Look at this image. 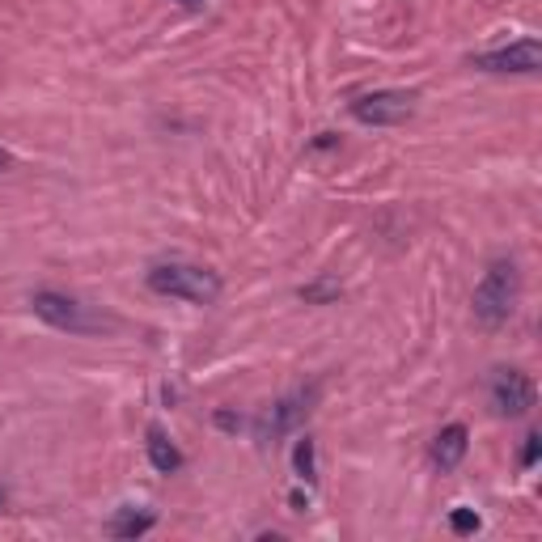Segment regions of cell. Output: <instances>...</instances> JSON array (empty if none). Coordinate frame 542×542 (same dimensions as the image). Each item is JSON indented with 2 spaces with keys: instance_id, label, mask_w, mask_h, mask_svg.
Wrapping results in <instances>:
<instances>
[{
  "instance_id": "obj_6",
  "label": "cell",
  "mask_w": 542,
  "mask_h": 542,
  "mask_svg": "<svg viewBox=\"0 0 542 542\" xmlns=\"http://www.w3.org/2000/svg\"><path fill=\"white\" fill-rule=\"evenodd\" d=\"M471 64L483 68V72H517V77H534V72L542 68V43L538 39H517L509 47L471 56Z\"/></svg>"
},
{
  "instance_id": "obj_14",
  "label": "cell",
  "mask_w": 542,
  "mask_h": 542,
  "mask_svg": "<svg viewBox=\"0 0 542 542\" xmlns=\"http://www.w3.org/2000/svg\"><path fill=\"white\" fill-rule=\"evenodd\" d=\"M538 454H542V437H538V432H530L526 449H521V466H526V471H530V466H538Z\"/></svg>"
},
{
  "instance_id": "obj_7",
  "label": "cell",
  "mask_w": 542,
  "mask_h": 542,
  "mask_svg": "<svg viewBox=\"0 0 542 542\" xmlns=\"http://www.w3.org/2000/svg\"><path fill=\"white\" fill-rule=\"evenodd\" d=\"M466 449H471V432H466V424H445L437 432V441H432V466L437 471H458L462 458H466Z\"/></svg>"
},
{
  "instance_id": "obj_2",
  "label": "cell",
  "mask_w": 542,
  "mask_h": 542,
  "mask_svg": "<svg viewBox=\"0 0 542 542\" xmlns=\"http://www.w3.org/2000/svg\"><path fill=\"white\" fill-rule=\"evenodd\" d=\"M517 301H521V271L513 259H496L475 288V301H471L475 322L479 327H504L517 314Z\"/></svg>"
},
{
  "instance_id": "obj_5",
  "label": "cell",
  "mask_w": 542,
  "mask_h": 542,
  "mask_svg": "<svg viewBox=\"0 0 542 542\" xmlns=\"http://www.w3.org/2000/svg\"><path fill=\"white\" fill-rule=\"evenodd\" d=\"M352 119L365 123V128H399L415 115V98L403 89H373V94L352 98Z\"/></svg>"
},
{
  "instance_id": "obj_9",
  "label": "cell",
  "mask_w": 542,
  "mask_h": 542,
  "mask_svg": "<svg viewBox=\"0 0 542 542\" xmlns=\"http://www.w3.org/2000/svg\"><path fill=\"white\" fill-rule=\"evenodd\" d=\"M144 449H149V462H153L157 475H174L178 466H183V449H178V445L166 437V428H157V424L144 432Z\"/></svg>"
},
{
  "instance_id": "obj_4",
  "label": "cell",
  "mask_w": 542,
  "mask_h": 542,
  "mask_svg": "<svg viewBox=\"0 0 542 542\" xmlns=\"http://www.w3.org/2000/svg\"><path fill=\"white\" fill-rule=\"evenodd\" d=\"M487 403L500 420H521L530 415L538 403V390L530 382V373L521 369H492V382H487Z\"/></svg>"
},
{
  "instance_id": "obj_13",
  "label": "cell",
  "mask_w": 542,
  "mask_h": 542,
  "mask_svg": "<svg viewBox=\"0 0 542 542\" xmlns=\"http://www.w3.org/2000/svg\"><path fill=\"white\" fill-rule=\"evenodd\" d=\"M335 293H339V284H331V280L301 288V297H305V301H327V297H335Z\"/></svg>"
},
{
  "instance_id": "obj_3",
  "label": "cell",
  "mask_w": 542,
  "mask_h": 542,
  "mask_svg": "<svg viewBox=\"0 0 542 542\" xmlns=\"http://www.w3.org/2000/svg\"><path fill=\"white\" fill-rule=\"evenodd\" d=\"M30 310L39 314L47 327L68 331V335H102V331L119 327L111 314H102V310H94V305H85L68 293H51V288H39V293L30 297Z\"/></svg>"
},
{
  "instance_id": "obj_16",
  "label": "cell",
  "mask_w": 542,
  "mask_h": 542,
  "mask_svg": "<svg viewBox=\"0 0 542 542\" xmlns=\"http://www.w3.org/2000/svg\"><path fill=\"white\" fill-rule=\"evenodd\" d=\"M0 504H5V492H0Z\"/></svg>"
},
{
  "instance_id": "obj_15",
  "label": "cell",
  "mask_w": 542,
  "mask_h": 542,
  "mask_svg": "<svg viewBox=\"0 0 542 542\" xmlns=\"http://www.w3.org/2000/svg\"><path fill=\"white\" fill-rule=\"evenodd\" d=\"M178 5H200V0H178Z\"/></svg>"
},
{
  "instance_id": "obj_8",
  "label": "cell",
  "mask_w": 542,
  "mask_h": 542,
  "mask_svg": "<svg viewBox=\"0 0 542 542\" xmlns=\"http://www.w3.org/2000/svg\"><path fill=\"white\" fill-rule=\"evenodd\" d=\"M305 415H310V399L305 394H293V399H280L276 407H271L267 415H263V428H259V437L263 441H271V437H280V432H288V428H297Z\"/></svg>"
},
{
  "instance_id": "obj_12",
  "label": "cell",
  "mask_w": 542,
  "mask_h": 542,
  "mask_svg": "<svg viewBox=\"0 0 542 542\" xmlns=\"http://www.w3.org/2000/svg\"><path fill=\"white\" fill-rule=\"evenodd\" d=\"M479 526H483V521H479L475 509H454V513H449V530H454V534H479Z\"/></svg>"
},
{
  "instance_id": "obj_10",
  "label": "cell",
  "mask_w": 542,
  "mask_h": 542,
  "mask_svg": "<svg viewBox=\"0 0 542 542\" xmlns=\"http://www.w3.org/2000/svg\"><path fill=\"white\" fill-rule=\"evenodd\" d=\"M157 526V517L144 509V513H136V509H123L119 517H115V526H111V534L115 538H140V534H149Z\"/></svg>"
},
{
  "instance_id": "obj_1",
  "label": "cell",
  "mask_w": 542,
  "mask_h": 542,
  "mask_svg": "<svg viewBox=\"0 0 542 542\" xmlns=\"http://www.w3.org/2000/svg\"><path fill=\"white\" fill-rule=\"evenodd\" d=\"M144 284L157 297H178L191 305H212L221 297V276L204 263H187V259H161L144 271Z\"/></svg>"
},
{
  "instance_id": "obj_11",
  "label": "cell",
  "mask_w": 542,
  "mask_h": 542,
  "mask_svg": "<svg viewBox=\"0 0 542 542\" xmlns=\"http://www.w3.org/2000/svg\"><path fill=\"white\" fill-rule=\"evenodd\" d=\"M293 471H297V479H305V483L318 479V462H314V441H310V437H301V441L293 445Z\"/></svg>"
}]
</instances>
